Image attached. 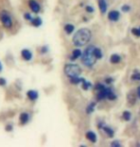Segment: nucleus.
<instances>
[{
    "instance_id": "f257e3e1",
    "label": "nucleus",
    "mask_w": 140,
    "mask_h": 147,
    "mask_svg": "<svg viewBox=\"0 0 140 147\" xmlns=\"http://www.w3.org/2000/svg\"><path fill=\"white\" fill-rule=\"evenodd\" d=\"M92 37V33L89 29L87 28H83L78 30L75 34L72 37V42L75 46L77 47H81L86 45L87 43L89 42L90 39Z\"/></svg>"
},
{
    "instance_id": "f03ea898",
    "label": "nucleus",
    "mask_w": 140,
    "mask_h": 147,
    "mask_svg": "<svg viewBox=\"0 0 140 147\" xmlns=\"http://www.w3.org/2000/svg\"><path fill=\"white\" fill-rule=\"evenodd\" d=\"M93 49H94V47L90 46L89 48H87L85 50V52H84V54L82 55L83 63L86 66H92L95 62L96 58L94 57V55H93Z\"/></svg>"
},
{
    "instance_id": "7ed1b4c3",
    "label": "nucleus",
    "mask_w": 140,
    "mask_h": 147,
    "mask_svg": "<svg viewBox=\"0 0 140 147\" xmlns=\"http://www.w3.org/2000/svg\"><path fill=\"white\" fill-rule=\"evenodd\" d=\"M64 72H65L67 76L71 78L79 76L81 74V68L76 64H67L64 68Z\"/></svg>"
},
{
    "instance_id": "20e7f679",
    "label": "nucleus",
    "mask_w": 140,
    "mask_h": 147,
    "mask_svg": "<svg viewBox=\"0 0 140 147\" xmlns=\"http://www.w3.org/2000/svg\"><path fill=\"white\" fill-rule=\"evenodd\" d=\"M0 21H1L2 25L4 26L6 29H11L13 25V18H11V14L6 11H0Z\"/></svg>"
},
{
    "instance_id": "39448f33",
    "label": "nucleus",
    "mask_w": 140,
    "mask_h": 147,
    "mask_svg": "<svg viewBox=\"0 0 140 147\" xmlns=\"http://www.w3.org/2000/svg\"><path fill=\"white\" fill-rule=\"evenodd\" d=\"M29 7L34 13H37L40 11V5L36 0H29Z\"/></svg>"
},
{
    "instance_id": "423d86ee",
    "label": "nucleus",
    "mask_w": 140,
    "mask_h": 147,
    "mask_svg": "<svg viewBox=\"0 0 140 147\" xmlns=\"http://www.w3.org/2000/svg\"><path fill=\"white\" fill-rule=\"evenodd\" d=\"M21 57L24 60L26 61H30L31 58H33V53H31L30 50L28 49H24L21 51Z\"/></svg>"
},
{
    "instance_id": "0eeeda50",
    "label": "nucleus",
    "mask_w": 140,
    "mask_h": 147,
    "mask_svg": "<svg viewBox=\"0 0 140 147\" xmlns=\"http://www.w3.org/2000/svg\"><path fill=\"white\" fill-rule=\"evenodd\" d=\"M29 120H30V115H29L28 113L24 112V113L20 114V116H19V121H20V123H21L22 125H24V124H26V123H28Z\"/></svg>"
},
{
    "instance_id": "6e6552de",
    "label": "nucleus",
    "mask_w": 140,
    "mask_h": 147,
    "mask_svg": "<svg viewBox=\"0 0 140 147\" xmlns=\"http://www.w3.org/2000/svg\"><path fill=\"white\" fill-rule=\"evenodd\" d=\"M27 96H28L29 99L31 100V101H34V100H36V99L38 98V93H37L36 90L28 91V92H27Z\"/></svg>"
},
{
    "instance_id": "1a4fd4ad",
    "label": "nucleus",
    "mask_w": 140,
    "mask_h": 147,
    "mask_svg": "<svg viewBox=\"0 0 140 147\" xmlns=\"http://www.w3.org/2000/svg\"><path fill=\"white\" fill-rule=\"evenodd\" d=\"M31 23L33 27H39V26L42 25V19L40 18L39 16H36V17H34V18L31 19Z\"/></svg>"
},
{
    "instance_id": "9d476101",
    "label": "nucleus",
    "mask_w": 140,
    "mask_h": 147,
    "mask_svg": "<svg viewBox=\"0 0 140 147\" xmlns=\"http://www.w3.org/2000/svg\"><path fill=\"white\" fill-rule=\"evenodd\" d=\"M119 18V13L116 11H112L109 13V19L112 21H116Z\"/></svg>"
},
{
    "instance_id": "9b49d317",
    "label": "nucleus",
    "mask_w": 140,
    "mask_h": 147,
    "mask_svg": "<svg viewBox=\"0 0 140 147\" xmlns=\"http://www.w3.org/2000/svg\"><path fill=\"white\" fill-rule=\"evenodd\" d=\"M80 57H81V51H80V50H78V49H75L72 53L71 59L72 60H75V59H77V58Z\"/></svg>"
},
{
    "instance_id": "f8f14e48",
    "label": "nucleus",
    "mask_w": 140,
    "mask_h": 147,
    "mask_svg": "<svg viewBox=\"0 0 140 147\" xmlns=\"http://www.w3.org/2000/svg\"><path fill=\"white\" fill-rule=\"evenodd\" d=\"M135 100H136V98H135V94H133V92H131V93L128 94V101H129L130 105H133V104H135Z\"/></svg>"
},
{
    "instance_id": "ddd939ff",
    "label": "nucleus",
    "mask_w": 140,
    "mask_h": 147,
    "mask_svg": "<svg viewBox=\"0 0 140 147\" xmlns=\"http://www.w3.org/2000/svg\"><path fill=\"white\" fill-rule=\"evenodd\" d=\"M86 138L90 140V142H96V136H95V134L93 133V132H92V131H89L88 133L86 134Z\"/></svg>"
},
{
    "instance_id": "4468645a",
    "label": "nucleus",
    "mask_w": 140,
    "mask_h": 147,
    "mask_svg": "<svg viewBox=\"0 0 140 147\" xmlns=\"http://www.w3.org/2000/svg\"><path fill=\"white\" fill-rule=\"evenodd\" d=\"M99 8H100L101 13H105L107 10V4L105 0H99Z\"/></svg>"
},
{
    "instance_id": "2eb2a0df",
    "label": "nucleus",
    "mask_w": 140,
    "mask_h": 147,
    "mask_svg": "<svg viewBox=\"0 0 140 147\" xmlns=\"http://www.w3.org/2000/svg\"><path fill=\"white\" fill-rule=\"evenodd\" d=\"M64 30H65V32L68 34H72V32H74V25H72V24H67L66 26H65V28H64Z\"/></svg>"
},
{
    "instance_id": "dca6fc26",
    "label": "nucleus",
    "mask_w": 140,
    "mask_h": 147,
    "mask_svg": "<svg viewBox=\"0 0 140 147\" xmlns=\"http://www.w3.org/2000/svg\"><path fill=\"white\" fill-rule=\"evenodd\" d=\"M93 55H94L96 59H99V58L102 57V53L100 51V49L95 48V47H94V49H93Z\"/></svg>"
},
{
    "instance_id": "f3484780",
    "label": "nucleus",
    "mask_w": 140,
    "mask_h": 147,
    "mask_svg": "<svg viewBox=\"0 0 140 147\" xmlns=\"http://www.w3.org/2000/svg\"><path fill=\"white\" fill-rule=\"evenodd\" d=\"M119 61H120V57H119L118 55H113L112 57H111V62L112 63H118Z\"/></svg>"
},
{
    "instance_id": "a211bd4d",
    "label": "nucleus",
    "mask_w": 140,
    "mask_h": 147,
    "mask_svg": "<svg viewBox=\"0 0 140 147\" xmlns=\"http://www.w3.org/2000/svg\"><path fill=\"white\" fill-rule=\"evenodd\" d=\"M84 80L83 78H79L78 76H74V78H71V82L74 84H78L79 82H82Z\"/></svg>"
},
{
    "instance_id": "6ab92c4d",
    "label": "nucleus",
    "mask_w": 140,
    "mask_h": 147,
    "mask_svg": "<svg viewBox=\"0 0 140 147\" xmlns=\"http://www.w3.org/2000/svg\"><path fill=\"white\" fill-rule=\"evenodd\" d=\"M83 82V85H82V87H83V89L84 90H88L90 87H91V83H89V82H87L85 79L82 81Z\"/></svg>"
},
{
    "instance_id": "aec40b11",
    "label": "nucleus",
    "mask_w": 140,
    "mask_h": 147,
    "mask_svg": "<svg viewBox=\"0 0 140 147\" xmlns=\"http://www.w3.org/2000/svg\"><path fill=\"white\" fill-rule=\"evenodd\" d=\"M123 117H124L125 120H130L131 119V113H130V112L125 111L123 113Z\"/></svg>"
},
{
    "instance_id": "412c9836",
    "label": "nucleus",
    "mask_w": 140,
    "mask_h": 147,
    "mask_svg": "<svg viewBox=\"0 0 140 147\" xmlns=\"http://www.w3.org/2000/svg\"><path fill=\"white\" fill-rule=\"evenodd\" d=\"M132 78L133 79V80H140V73L135 72V73L133 75Z\"/></svg>"
},
{
    "instance_id": "4be33fe9",
    "label": "nucleus",
    "mask_w": 140,
    "mask_h": 147,
    "mask_svg": "<svg viewBox=\"0 0 140 147\" xmlns=\"http://www.w3.org/2000/svg\"><path fill=\"white\" fill-rule=\"evenodd\" d=\"M133 34L136 36H140V28L139 29H133Z\"/></svg>"
},
{
    "instance_id": "5701e85b",
    "label": "nucleus",
    "mask_w": 140,
    "mask_h": 147,
    "mask_svg": "<svg viewBox=\"0 0 140 147\" xmlns=\"http://www.w3.org/2000/svg\"><path fill=\"white\" fill-rule=\"evenodd\" d=\"M104 130L106 131V133L109 135L110 137H112V136H113V130H111L110 128H104Z\"/></svg>"
},
{
    "instance_id": "b1692460",
    "label": "nucleus",
    "mask_w": 140,
    "mask_h": 147,
    "mask_svg": "<svg viewBox=\"0 0 140 147\" xmlns=\"http://www.w3.org/2000/svg\"><path fill=\"white\" fill-rule=\"evenodd\" d=\"M7 84V81H6L5 78H0V86H5Z\"/></svg>"
},
{
    "instance_id": "393cba45",
    "label": "nucleus",
    "mask_w": 140,
    "mask_h": 147,
    "mask_svg": "<svg viewBox=\"0 0 140 147\" xmlns=\"http://www.w3.org/2000/svg\"><path fill=\"white\" fill-rule=\"evenodd\" d=\"M24 17H25V19H26V20H30V21H31V13H24Z\"/></svg>"
},
{
    "instance_id": "a878e982",
    "label": "nucleus",
    "mask_w": 140,
    "mask_h": 147,
    "mask_svg": "<svg viewBox=\"0 0 140 147\" xmlns=\"http://www.w3.org/2000/svg\"><path fill=\"white\" fill-rule=\"evenodd\" d=\"M93 106H94V104L90 105V106L88 107V110H87V112H88V113H92V112L93 111Z\"/></svg>"
},
{
    "instance_id": "bb28decb",
    "label": "nucleus",
    "mask_w": 140,
    "mask_h": 147,
    "mask_svg": "<svg viewBox=\"0 0 140 147\" xmlns=\"http://www.w3.org/2000/svg\"><path fill=\"white\" fill-rule=\"evenodd\" d=\"M6 131H8V132H11V130H13V125H7V126H6Z\"/></svg>"
},
{
    "instance_id": "cd10ccee",
    "label": "nucleus",
    "mask_w": 140,
    "mask_h": 147,
    "mask_svg": "<svg viewBox=\"0 0 140 147\" xmlns=\"http://www.w3.org/2000/svg\"><path fill=\"white\" fill-rule=\"evenodd\" d=\"M122 10H123L124 11H129V10H130V7H129V6H123Z\"/></svg>"
},
{
    "instance_id": "c85d7f7f",
    "label": "nucleus",
    "mask_w": 140,
    "mask_h": 147,
    "mask_svg": "<svg viewBox=\"0 0 140 147\" xmlns=\"http://www.w3.org/2000/svg\"><path fill=\"white\" fill-rule=\"evenodd\" d=\"M41 52L42 53H46V52H48V49H47V47H42V49H41Z\"/></svg>"
},
{
    "instance_id": "c756f323",
    "label": "nucleus",
    "mask_w": 140,
    "mask_h": 147,
    "mask_svg": "<svg viewBox=\"0 0 140 147\" xmlns=\"http://www.w3.org/2000/svg\"><path fill=\"white\" fill-rule=\"evenodd\" d=\"M112 146H120L121 144L119 142H113V143H112V144H111Z\"/></svg>"
},
{
    "instance_id": "7c9ffc66",
    "label": "nucleus",
    "mask_w": 140,
    "mask_h": 147,
    "mask_svg": "<svg viewBox=\"0 0 140 147\" xmlns=\"http://www.w3.org/2000/svg\"><path fill=\"white\" fill-rule=\"evenodd\" d=\"M86 9H87V11H90V13H92V11H93V9L92 7H87Z\"/></svg>"
},
{
    "instance_id": "2f4dec72",
    "label": "nucleus",
    "mask_w": 140,
    "mask_h": 147,
    "mask_svg": "<svg viewBox=\"0 0 140 147\" xmlns=\"http://www.w3.org/2000/svg\"><path fill=\"white\" fill-rule=\"evenodd\" d=\"M2 70H3V66H2V63L0 62V73L2 72Z\"/></svg>"
},
{
    "instance_id": "473e14b6",
    "label": "nucleus",
    "mask_w": 140,
    "mask_h": 147,
    "mask_svg": "<svg viewBox=\"0 0 140 147\" xmlns=\"http://www.w3.org/2000/svg\"><path fill=\"white\" fill-rule=\"evenodd\" d=\"M137 94H138V96H139V98H140V87L137 89Z\"/></svg>"
}]
</instances>
